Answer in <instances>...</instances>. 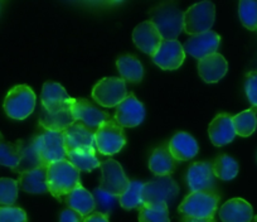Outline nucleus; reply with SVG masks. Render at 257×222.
I'll return each mask as SVG.
<instances>
[{
	"label": "nucleus",
	"mask_w": 257,
	"mask_h": 222,
	"mask_svg": "<svg viewBox=\"0 0 257 222\" xmlns=\"http://www.w3.org/2000/svg\"><path fill=\"white\" fill-rule=\"evenodd\" d=\"M80 184V171L67 159L58 160L47 167V189L56 198L67 196Z\"/></svg>",
	"instance_id": "f257e3e1"
},
{
	"label": "nucleus",
	"mask_w": 257,
	"mask_h": 222,
	"mask_svg": "<svg viewBox=\"0 0 257 222\" xmlns=\"http://www.w3.org/2000/svg\"><path fill=\"white\" fill-rule=\"evenodd\" d=\"M150 22L157 27L164 41H177L183 32L184 12L180 11L175 2H164L149 12Z\"/></svg>",
	"instance_id": "f03ea898"
},
{
	"label": "nucleus",
	"mask_w": 257,
	"mask_h": 222,
	"mask_svg": "<svg viewBox=\"0 0 257 222\" xmlns=\"http://www.w3.org/2000/svg\"><path fill=\"white\" fill-rule=\"evenodd\" d=\"M216 192H190L179 204V212L184 217L213 218L219 203Z\"/></svg>",
	"instance_id": "7ed1b4c3"
},
{
	"label": "nucleus",
	"mask_w": 257,
	"mask_h": 222,
	"mask_svg": "<svg viewBox=\"0 0 257 222\" xmlns=\"http://www.w3.org/2000/svg\"><path fill=\"white\" fill-rule=\"evenodd\" d=\"M36 93L28 85L14 86L4 98V111L11 119L24 120L36 107Z\"/></svg>",
	"instance_id": "20e7f679"
},
{
	"label": "nucleus",
	"mask_w": 257,
	"mask_h": 222,
	"mask_svg": "<svg viewBox=\"0 0 257 222\" xmlns=\"http://www.w3.org/2000/svg\"><path fill=\"white\" fill-rule=\"evenodd\" d=\"M216 18V7L212 2H201L184 12L183 31L188 34L204 33L211 31Z\"/></svg>",
	"instance_id": "39448f33"
},
{
	"label": "nucleus",
	"mask_w": 257,
	"mask_h": 222,
	"mask_svg": "<svg viewBox=\"0 0 257 222\" xmlns=\"http://www.w3.org/2000/svg\"><path fill=\"white\" fill-rule=\"evenodd\" d=\"M32 142H33L37 153H38L42 165L48 167L52 163L66 159V157H67L62 133L43 130L41 134L36 135L32 139Z\"/></svg>",
	"instance_id": "423d86ee"
},
{
	"label": "nucleus",
	"mask_w": 257,
	"mask_h": 222,
	"mask_svg": "<svg viewBox=\"0 0 257 222\" xmlns=\"http://www.w3.org/2000/svg\"><path fill=\"white\" fill-rule=\"evenodd\" d=\"M126 144L123 128L113 118L105 122L95 132V149L102 155H113L120 152Z\"/></svg>",
	"instance_id": "0eeeda50"
},
{
	"label": "nucleus",
	"mask_w": 257,
	"mask_h": 222,
	"mask_svg": "<svg viewBox=\"0 0 257 222\" xmlns=\"http://www.w3.org/2000/svg\"><path fill=\"white\" fill-rule=\"evenodd\" d=\"M179 194V186L170 176L155 177L152 181L147 182L143 186L142 201L143 203H170L175 201Z\"/></svg>",
	"instance_id": "6e6552de"
},
{
	"label": "nucleus",
	"mask_w": 257,
	"mask_h": 222,
	"mask_svg": "<svg viewBox=\"0 0 257 222\" xmlns=\"http://www.w3.org/2000/svg\"><path fill=\"white\" fill-rule=\"evenodd\" d=\"M126 96V82L118 77L102 78L92 88V98L103 107H116Z\"/></svg>",
	"instance_id": "1a4fd4ad"
},
{
	"label": "nucleus",
	"mask_w": 257,
	"mask_h": 222,
	"mask_svg": "<svg viewBox=\"0 0 257 222\" xmlns=\"http://www.w3.org/2000/svg\"><path fill=\"white\" fill-rule=\"evenodd\" d=\"M101 181L98 188L112 196L120 197L127 189L130 182L123 172L120 163L113 159L103 160L100 163Z\"/></svg>",
	"instance_id": "9d476101"
},
{
	"label": "nucleus",
	"mask_w": 257,
	"mask_h": 222,
	"mask_svg": "<svg viewBox=\"0 0 257 222\" xmlns=\"http://www.w3.org/2000/svg\"><path fill=\"white\" fill-rule=\"evenodd\" d=\"M113 119L121 128L138 127L145 119L144 105L134 93H127V96L116 106Z\"/></svg>",
	"instance_id": "9b49d317"
},
{
	"label": "nucleus",
	"mask_w": 257,
	"mask_h": 222,
	"mask_svg": "<svg viewBox=\"0 0 257 222\" xmlns=\"http://www.w3.org/2000/svg\"><path fill=\"white\" fill-rule=\"evenodd\" d=\"M187 183L190 192H216V176L212 163L196 162L188 168Z\"/></svg>",
	"instance_id": "f8f14e48"
},
{
	"label": "nucleus",
	"mask_w": 257,
	"mask_h": 222,
	"mask_svg": "<svg viewBox=\"0 0 257 222\" xmlns=\"http://www.w3.org/2000/svg\"><path fill=\"white\" fill-rule=\"evenodd\" d=\"M72 111L76 122L82 123L83 125L96 132L101 124L111 119L110 114L102 111L97 106L93 105L91 101L86 98H72Z\"/></svg>",
	"instance_id": "ddd939ff"
},
{
	"label": "nucleus",
	"mask_w": 257,
	"mask_h": 222,
	"mask_svg": "<svg viewBox=\"0 0 257 222\" xmlns=\"http://www.w3.org/2000/svg\"><path fill=\"white\" fill-rule=\"evenodd\" d=\"M153 62L162 70L173 71L179 68L185 60V52L179 41H164L153 56Z\"/></svg>",
	"instance_id": "4468645a"
},
{
	"label": "nucleus",
	"mask_w": 257,
	"mask_h": 222,
	"mask_svg": "<svg viewBox=\"0 0 257 222\" xmlns=\"http://www.w3.org/2000/svg\"><path fill=\"white\" fill-rule=\"evenodd\" d=\"M219 42H221V37L216 32L208 31L190 37L184 43L183 48L185 53L201 61L211 54L217 53Z\"/></svg>",
	"instance_id": "2eb2a0df"
},
{
	"label": "nucleus",
	"mask_w": 257,
	"mask_h": 222,
	"mask_svg": "<svg viewBox=\"0 0 257 222\" xmlns=\"http://www.w3.org/2000/svg\"><path fill=\"white\" fill-rule=\"evenodd\" d=\"M62 134L66 153L81 149H95V132L88 129L82 123L76 122Z\"/></svg>",
	"instance_id": "dca6fc26"
},
{
	"label": "nucleus",
	"mask_w": 257,
	"mask_h": 222,
	"mask_svg": "<svg viewBox=\"0 0 257 222\" xmlns=\"http://www.w3.org/2000/svg\"><path fill=\"white\" fill-rule=\"evenodd\" d=\"M71 103H72V100L56 113H49L42 107L41 115H39V127L43 130L57 133H63L64 130L68 129L71 125L76 123Z\"/></svg>",
	"instance_id": "f3484780"
},
{
	"label": "nucleus",
	"mask_w": 257,
	"mask_h": 222,
	"mask_svg": "<svg viewBox=\"0 0 257 222\" xmlns=\"http://www.w3.org/2000/svg\"><path fill=\"white\" fill-rule=\"evenodd\" d=\"M133 41L140 51L153 57L163 42V38L157 27L150 21H145L135 27L133 32Z\"/></svg>",
	"instance_id": "a211bd4d"
},
{
	"label": "nucleus",
	"mask_w": 257,
	"mask_h": 222,
	"mask_svg": "<svg viewBox=\"0 0 257 222\" xmlns=\"http://www.w3.org/2000/svg\"><path fill=\"white\" fill-rule=\"evenodd\" d=\"M232 118L227 113H221L211 122L208 128L209 139L216 147H223L228 143L233 142L236 138V132L233 128Z\"/></svg>",
	"instance_id": "6ab92c4d"
},
{
	"label": "nucleus",
	"mask_w": 257,
	"mask_h": 222,
	"mask_svg": "<svg viewBox=\"0 0 257 222\" xmlns=\"http://www.w3.org/2000/svg\"><path fill=\"white\" fill-rule=\"evenodd\" d=\"M228 71V63L226 58L218 52L211 54L198 62V73L202 80L207 83H216L226 76Z\"/></svg>",
	"instance_id": "aec40b11"
},
{
	"label": "nucleus",
	"mask_w": 257,
	"mask_h": 222,
	"mask_svg": "<svg viewBox=\"0 0 257 222\" xmlns=\"http://www.w3.org/2000/svg\"><path fill=\"white\" fill-rule=\"evenodd\" d=\"M71 100H72V97L68 95L67 91L64 90L63 86H61L59 83L48 81L43 85L41 101L42 107L44 110L49 111V113H56V111L63 108Z\"/></svg>",
	"instance_id": "412c9836"
},
{
	"label": "nucleus",
	"mask_w": 257,
	"mask_h": 222,
	"mask_svg": "<svg viewBox=\"0 0 257 222\" xmlns=\"http://www.w3.org/2000/svg\"><path fill=\"white\" fill-rule=\"evenodd\" d=\"M169 150L177 162H184L196 157L199 147L192 135L185 132H178L170 139Z\"/></svg>",
	"instance_id": "4be33fe9"
},
{
	"label": "nucleus",
	"mask_w": 257,
	"mask_h": 222,
	"mask_svg": "<svg viewBox=\"0 0 257 222\" xmlns=\"http://www.w3.org/2000/svg\"><path fill=\"white\" fill-rule=\"evenodd\" d=\"M219 218L222 222H251L253 219V209L244 199L232 198L222 204Z\"/></svg>",
	"instance_id": "5701e85b"
},
{
	"label": "nucleus",
	"mask_w": 257,
	"mask_h": 222,
	"mask_svg": "<svg viewBox=\"0 0 257 222\" xmlns=\"http://www.w3.org/2000/svg\"><path fill=\"white\" fill-rule=\"evenodd\" d=\"M18 186L27 193L43 194L48 192L47 189V167L42 165L32 171L23 172L19 174Z\"/></svg>",
	"instance_id": "b1692460"
},
{
	"label": "nucleus",
	"mask_w": 257,
	"mask_h": 222,
	"mask_svg": "<svg viewBox=\"0 0 257 222\" xmlns=\"http://www.w3.org/2000/svg\"><path fill=\"white\" fill-rule=\"evenodd\" d=\"M64 202L67 203L68 208L78 212L83 217H88L96 211V204L92 193L88 192L82 184L77 186L71 193H68Z\"/></svg>",
	"instance_id": "393cba45"
},
{
	"label": "nucleus",
	"mask_w": 257,
	"mask_h": 222,
	"mask_svg": "<svg viewBox=\"0 0 257 222\" xmlns=\"http://www.w3.org/2000/svg\"><path fill=\"white\" fill-rule=\"evenodd\" d=\"M175 162L169 150V144H164L154 149L149 158V168L157 177L170 176L175 169Z\"/></svg>",
	"instance_id": "a878e982"
},
{
	"label": "nucleus",
	"mask_w": 257,
	"mask_h": 222,
	"mask_svg": "<svg viewBox=\"0 0 257 222\" xmlns=\"http://www.w3.org/2000/svg\"><path fill=\"white\" fill-rule=\"evenodd\" d=\"M116 67L125 82L138 83L144 77V67L139 58L133 54H122L116 61Z\"/></svg>",
	"instance_id": "bb28decb"
},
{
	"label": "nucleus",
	"mask_w": 257,
	"mask_h": 222,
	"mask_svg": "<svg viewBox=\"0 0 257 222\" xmlns=\"http://www.w3.org/2000/svg\"><path fill=\"white\" fill-rule=\"evenodd\" d=\"M66 159L80 172H92L100 167V160L96 157V149H81L67 153Z\"/></svg>",
	"instance_id": "cd10ccee"
},
{
	"label": "nucleus",
	"mask_w": 257,
	"mask_h": 222,
	"mask_svg": "<svg viewBox=\"0 0 257 222\" xmlns=\"http://www.w3.org/2000/svg\"><path fill=\"white\" fill-rule=\"evenodd\" d=\"M236 135L247 138L254 133L257 128V107L247 108L232 118Z\"/></svg>",
	"instance_id": "c85d7f7f"
},
{
	"label": "nucleus",
	"mask_w": 257,
	"mask_h": 222,
	"mask_svg": "<svg viewBox=\"0 0 257 222\" xmlns=\"http://www.w3.org/2000/svg\"><path fill=\"white\" fill-rule=\"evenodd\" d=\"M212 169L216 178H219L221 181H231L238 174V163L229 155L221 154L213 160Z\"/></svg>",
	"instance_id": "c756f323"
},
{
	"label": "nucleus",
	"mask_w": 257,
	"mask_h": 222,
	"mask_svg": "<svg viewBox=\"0 0 257 222\" xmlns=\"http://www.w3.org/2000/svg\"><path fill=\"white\" fill-rule=\"evenodd\" d=\"M139 222H170L169 206L162 203L147 204L139 207Z\"/></svg>",
	"instance_id": "7c9ffc66"
},
{
	"label": "nucleus",
	"mask_w": 257,
	"mask_h": 222,
	"mask_svg": "<svg viewBox=\"0 0 257 222\" xmlns=\"http://www.w3.org/2000/svg\"><path fill=\"white\" fill-rule=\"evenodd\" d=\"M38 167H42V162L39 159L36 148H34L33 142L31 140V142L26 143L24 140H22V159L19 162L18 167L13 169V172L21 174L23 172L38 168Z\"/></svg>",
	"instance_id": "2f4dec72"
},
{
	"label": "nucleus",
	"mask_w": 257,
	"mask_h": 222,
	"mask_svg": "<svg viewBox=\"0 0 257 222\" xmlns=\"http://www.w3.org/2000/svg\"><path fill=\"white\" fill-rule=\"evenodd\" d=\"M22 159V140L17 143H0V164L8 167L12 171L18 167Z\"/></svg>",
	"instance_id": "473e14b6"
},
{
	"label": "nucleus",
	"mask_w": 257,
	"mask_h": 222,
	"mask_svg": "<svg viewBox=\"0 0 257 222\" xmlns=\"http://www.w3.org/2000/svg\"><path fill=\"white\" fill-rule=\"evenodd\" d=\"M144 183L139 181H132L127 189L118 197V203L125 209L139 208L143 204L142 191Z\"/></svg>",
	"instance_id": "72a5a7b5"
},
{
	"label": "nucleus",
	"mask_w": 257,
	"mask_h": 222,
	"mask_svg": "<svg viewBox=\"0 0 257 222\" xmlns=\"http://www.w3.org/2000/svg\"><path fill=\"white\" fill-rule=\"evenodd\" d=\"M238 16L241 23L249 31H257V2L241 0L238 4Z\"/></svg>",
	"instance_id": "f704fd0d"
},
{
	"label": "nucleus",
	"mask_w": 257,
	"mask_h": 222,
	"mask_svg": "<svg viewBox=\"0 0 257 222\" xmlns=\"http://www.w3.org/2000/svg\"><path fill=\"white\" fill-rule=\"evenodd\" d=\"M18 181L12 178H0V204L13 206L18 199Z\"/></svg>",
	"instance_id": "c9c22d12"
},
{
	"label": "nucleus",
	"mask_w": 257,
	"mask_h": 222,
	"mask_svg": "<svg viewBox=\"0 0 257 222\" xmlns=\"http://www.w3.org/2000/svg\"><path fill=\"white\" fill-rule=\"evenodd\" d=\"M93 199H95L96 211L101 212L103 214H110V212L115 208V206L118 202V197L112 196L107 192L102 191L101 188H95L92 192Z\"/></svg>",
	"instance_id": "e433bc0d"
},
{
	"label": "nucleus",
	"mask_w": 257,
	"mask_h": 222,
	"mask_svg": "<svg viewBox=\"0 0 257 222\" xmlns=\"http://www.w3.org/2000/svg\"><path fill=\"white\" fill-rule=\"evenodd\" d=\"M0 222H28V217L21 207L0 206Z\"/></svg>",
	"instance_id": "4c0bfd02"
},
{
	"label": "nucleus",
	"mask_w": 257,
	"mask_h": 222,
	"mask_svg": "<svg viewBox=\"0 0 257 222\" xmlns=\"http://www.w3.org/2000/svg\"><path fill=\"white\" fill-rule=\"evenodd\" d=\"M244 91L252 107H257V71H249L246 75Z\"/></svg>",
	"instance_id": "58836bf2"
},
{
	"label": "nucleus",
	"mask_w": 257,
	"mask_h": 222,
	"mask_svg": "<svg viewBox=\"0 0 257 222\" xmlns=\"http://www.w3.org/2000/svg\"><path fill=\"white\" fill-rule=\"evenodd\" d=\"M86 217L71 208H64L59 214V222H85Z\"/></svg>",
	"instance_id": "ea45409f"
},
{
	"label": "nucleus",
	"mask_w": 257,
	"mask_h": 222,
	"mask_svg": "<svg viewBox=\"0 0 257 222\" xmlns=\"http://www.w3.org/2000/svg\"><path fill=\"white\" fill-rule=\"evenodd\" d=\"M85 222H110V221H108L107 214H103L101 213V212L95 211L92 214L86 217Z\"/></svg>",
	"instance_id": "a19ab883"
},
{
	"label": "nucleus",
	"mask_w": 257,
	"mask_h": 222,
	"mask_svg": "<svg viewBox=\"0 0 257 222\" xmlns=\"http://www.w3.org/2000/svg\"><path fill=\"white\" fill-rule=\"evenodd\" d=\"M183 222H216V218H193V217H184Z\"/></svg>",
	"instance_id": "79ce46f5"
},
{
	"label": "nucleus",
	"mask_w": 257,
	"mask_h": 222,
	"mask_svg": "<svg viewBox=\"0 0 257 222\" xmlns=\"http://www.w3.org/2000/svg\"><path fill=\"white\" fill-rule=\"evenodd\" d=\"M2 142H4V138H3V134L0 133V143H2Z\"/></svg>",
	"instance_id": "37998d69"
},
{
	"label": "nucleus",
	"mask_w": 257,
	"mask_h": 222,
	"mask_svg": "<svg viewBox=\"0 0 257 222\" xmlns=\"http://www.w3.org/2000/svg\"><path fill=\"white\" fill-rule=\"evenodd\" d=\"M252 222H257V214L253 217V219H252Z\"/></svg>",
	"instance_id": "c03bdc74"
},
{
	"label": "nucleus",
	"mask_w": 257,
	"mask_h": 222,
	"mask_svg": "<svg viewBox=\"0 0 257 222\" xmlns=\"http://www.w3.org/2000/svg\"><path fill=\"white\" fill-rule=\"evenodd\" d=\"M2 7H3V3H2V2H0V11H2Z\"/></svg>",
	"instance_id": "a18cd8bd"
}]
</instances>
